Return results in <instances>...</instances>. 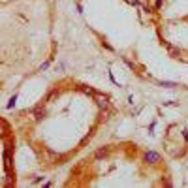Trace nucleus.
I'll list each match as a JSON object with an SVG mask.
<instances>
[{
	"mask_svg": "<svg viewBox=\"0 0 188 188\" xmlns=\"http://www.w3.org/2000/svg\"><path fill=\"white\" fill-rule=\"evenodd\" d=\"M107 154H109V147H104V149H98V151L94 153V158L100 160V158H105Z\"/></svg>",
	"mask_w": 188,
	"mask_h": 188,
	"instance_id": "7ed1b4c3",
	"label": "nucleus"
},
{
	"mask_svg": "<svg viewBox=\"0 0 188 188\" xmlns=\"http://www.w3.org/2000/svg\"><path fill=\"white\" fill-rule=\"evenodd\" d=\"M15 100H17V96H13V98L9 100V104H8V107H13V105H15Z\"/></svg>",
	"mask_w": 188,
	"mask_h": 188,
	"instance_id": "423d86ee",
	"label": "nucleus"
},
{
	"mask_svg": "<svg viewBox=\"0 0 188 188\" xmlns=\"http://www.w3.org/2000/svg\"><path fill=\"white\" fill-rule=\"evenodd\" d=\"M56 94H58V90H56V89H55V90H51V92L47 94V98H45V102H51V100H53V98H55Z\"/></svg>",
	"mask_w": 188,
	"mask_h": 188,
	"instance_id": "39448f33",
	"label": "nucleus"
},
{
	"mask_svg": "<svg viewBox=\"0 0 188 188\" xmlns=\"http://www.w3.org/2000/svg\"><path fill=\"white\" fill-rule=\"evenodd\" d=\"M49 62H51V60H47V62H43V64H41V66H40V70H45V68H47V66H49Z\"/></svg>",
	"mask_w": 188,
	"mask_h": 188,
	"instance_id": "6e6552de",
	"label": "nucleus"
},
{
	"mask_svg": "<svg viewBox=\"0 0 188 188\" xmlns=\"http://www.w3.org/2000/svg\"><path fill=\"white\" fill-rule=\"evenodd\" d=\"M45 115H47V111H45V107L43 105H40V107H36L34 109V119L40 122V121H43L45 119Z\"/></svg>",
	"mask_w": 188,
	"mask_h": 188,
	"instance_id": "f03ea898",
	"label": "nucleus"
},
{
	"mask_svg": "<svg viewBox=\"0 0 188 188\" xmlns=\"http://www.w3.org/2000/svg\"><path fill=\"white\" fill-rule=\"evenodd\" d=\"M83 92H87V94H94V90H92V89H87V87H83Z\"/></svg>",
	"mask_w": 188,
	"mask_h": 188,
	"instance_id": "0eeeda50",
	"label": "nucleus"
},
{
	"mask_svg": "<svg viewBox=\"0 0 188 188\" xmlns=\"http://www.w3.org/2000/svg\"><path fill=\"white\" fill-rule=\"evenodd\" d=\"M162 2H164V0H156V2H154V6H156V8L160 9V8H162Z\"/></svg>",
	"mask_w": 188,
	"mask_h": 188,
	"instance_id": "1a4fd4ad",
	"label": "nucleus"
},
{
	"mask_svg": "<svg viewBox=\"0 0 188 188\" xmlns=\"http://www.w3.org/2000/svg\"><path fill=\"white\" fill-rule=\"evenodd\" d=\"M143 160H145L147 164H156V162H160V154L154 153V151H147L145 156H143Z\"/></svg>",
	"mask_w": 188,
	"mask_h": 188,
	"instance_id": "f257e3e1",
	"label": "nucleus"
},
{
	"mask_svg": "<svg viewBox=\"0 0 188 188\" xmlns=\"http://www.w3.org/2000/svg\"><path fill=\"white\" fill-rule=\"evenodd\" d=\"M107 100H109L107 96H96V104H98L100 107H105V105H107Z\"/></svg>",
	"mask_w": 188,
	"mask_h": 188,
	"instance_id": "20e7f679",
	"label": "nucleus"
}]
</instances>
